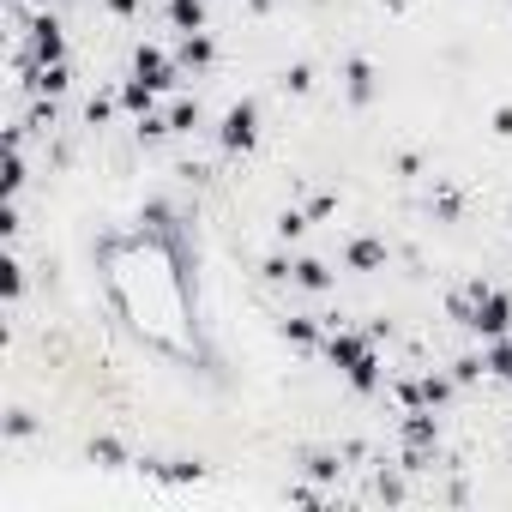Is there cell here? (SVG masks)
<instances>
[{
	"instance_id": "7a4b0ae2",
	"label": "cell",
	"mask_w": 512,
	"mask_h": 512,
	"mask_svg": "<svg viewBox=\"0 0 512 512\" xmlns=\"http://www.w3.org/2000/svg\"><path fill=\"white\" fill-rule=\"evenodd\" d=\"M326 362H332V368H344V380H350L362 398H374V392H380V350H374V332L332 326V338H326Z\"/></svg>"
},
{
	"instance_id": "d6a6232c",
	"label": "cell",
	"mask_w": 512,
	"mask_h": 512,
	"mask_svg": "<svg viewBox=\"0 0 512 512\" xmlns=\"http://www.w3.org/2000/svg\"><path fill=\"white\" fill-rule=\"evenodd\" d=\"M338 211V193H314V205H308V217L320 223V217H332Z\"/></svg>"
},
{
	"instance_id": "8d00e7d4",
	"label": "cell",
	"mask_w": 512,
	"mask_h": 512,
	"mask_svg": "<svg viewBox=\"0 0 512 512\" xmlns=\"http://www.w3.org/2000/svg\"><path fill=\"white\" fill-rule=\"evenodd\" d=\"M247 7H253V13H272V0H247Z\"/></svg>"
},
{
	"instance_id": "8fae6325",
	"label": "cell",
	"mask_w": 512,
	"mask_h": 512,
	"mask_svg": "<svg viewBox=\"0 0 512 512\" xmlns=\"http://www.w3.org/2000/svg\"><path fill=\"white\" fill-rule=\"evenodd\" d=\"M139 470L157 476V482H199L205 476V464H193V458H145Z\"/></svg>"
},
{
	"instance_id": "4316f807",
	"label": "cell",
	"mask_w": 512,
	"mask_h": 512,
	"mask_svg": "<svg viewBox=\"0 0 512 512\" xmlns=\"http://www.w3.org/2000/svg\"><path fill=\"white\" fill-rule=\"evenodd\" d=\"M476 374H488V362H482V356H458V362H452V380H458V386H470Z\"/></svg>"
},
{
	"instance_id": "2e32d148",
	"label": "cell",
	"mask_w": 512,
	"mask_h": 512,
	"mask_svg": "<svg viewBox=\"0 0 512 512\" xmlns=\"http://www.w3.org/2000/svg\"><path fill=\"white\" fill-rule=\"evenodd\" d=\"M169 25H175L181 37L205 31V0H169Z\"/></svg>"
},
{
	"instance_id": "30bf717a",
	"label": "cell",
	"mask_w": 512,
	"mask_h": 512,
	"mask_svg": "<svg viewBox=\"0 0 512 512\" xmlns=\"http://www.w3.org/2000/svg\"><path fill=\"white\" fill-rule=\"evenodd\" d=\"M175 61H181V73H211V67H217V43H211L205 31H193V37H181Z\"/></svg>"
},
{
	"instance_id": "5b68a950",
	"label": "cell",
	"mask_w": 512,
	"mask_h": 512,
	"mask_svg": "<svg viewBox=\"0 0 512 512\" xmlns=\"http://www.w3.org/2000/svg\"><path fill=\"white\" fill-rule=\"evenodd\" d=\"M398 434H404V470H422L428 452L440 446V416H434V410H404Z\"/></svg>"
},
{
	"instance_id": "83f0119b",
	"label": "cell",
	"mask_w": 512,
	"mask_h": 512,
	"mask_svg": "<svg viewBox=\"0 0 512 512\" xmlns=\"http://www.w3.org/2000/svg\"><path fill=\"white\" fill-rule=\"evenodd\" d=\"M374 494H380V500H404V476L380 470V476H374Z\"/></svg>"
},
{
	"instance_id": "9a60e30c",
	"label": "cell",
	"mask_w": 512,
	"mask_h": 512,
	"mask_svg": "<svg viewBox=\"0 0 512 512\" xmlns=\"http://www.w3.org/2000/svg\"><path fill=\"white\" fill-rule=\"evenodd\" d=\"M278 338H284V344H296V350H314V344H320V320H308V314H290V320L278 326Z\"/></svg>"
},
{
	"instance_id": "6da1fadb",
	"label": "cell",
	"mask_w": 512,
	"mask_h": 512,
	"mask_svg": "<svg viewBox=\"0 0 512 512\" xmlns=\"http://www.w3.org/2000/svg\"><path fill=\"white\" fill-rule=\"evenodd\" d=\"M97 260H103V284L127 332L175 362H199L193 308H187V247L169 223V205L151 199L133 235H103Z\"/></svg>"
},
{
	"instance_id": "ffe728a7",
	"label": "cell",
	"mask_w": 512,
	"mask_h": 512,
	"mask_svg": "<svg viewBox=\"0 0 512 512\" xmlns=\"http://www.w3.org/2000/svg\"><path fill=\"white\" fill-rule=\"evenodd\" d=\"M482 362H488L494 380H512V338H488V356Z\"/></svg>"
},
{
	"instance_id": "484cf974",
	"label": "cell",
	"mask_w": 512,
	"mask_h": 512,
	"mask_svg": "<svg viewBox=\"0 0 512 512\" xmlns=\"http://www.w3.org/2000/svg\"><path fill=\"white\" fill-rule=\"evenodd\" d=\"M169 121H175V133H193V127H199V103H187V97H181V103L169 109Z\"/></svg>"
},
{
	"instance_id": "5bb4252c",
	"label": "cell",
	"mask_w": 512,
	"mask_h": 512,
	"mask_svg": "<svg viewBox=\"0 0 512 512\" xmlns=\"http://www.w3.org/2000/svg\"><path fill=\"white\" fill-rule=\"evenodd\" d=\"M151 103H157V85H145V79L133 73V79L121 85V109H127V115L139 121V115H151Z\"/></svg>"
},
{
	"instance_id": "7c38bea8",
	"label": "cell",
	"mask_w": 512,
	"mask_h": 512,
	"mask_svg": "<svg viewBox=\"0 0 512 512\" xmlns=\"http://www.w3.org/2000/svg\"><path fill=\"white\" fill-rule=\"evenodd\" d=\"M290 284H296V290H308V296H326V290H332V272H326V260H296Z\"/></svg>"
},
{
	"instance_id": "e575fe53",
	"label": "cell",
	"mask_w": 512,
	"mask_h": 512,
	"mask_svg": "<svg viewBox=\"0 0 512 512\" xmlns=\"http://www.w3.org/2000/svg\"><path fill=\"white\" fill-rule=\"evenodd\" d=\"M103 7H109V13H121V19H133V13H139V0H103Z\"/></svg>"
},
{
	"instance_id": "f546056e",
	"label": "cell",
	"mask_w": 512,
	"mask_h": 512,
	"mask_svg": "<svg viewBox=\"0 0 512 512\" xmlns=\"http://www.w3.org/2000/svg\"><path fill=\"white\" fill-rule=\"evenodd\" d=\"M398 404H404V410H428V404H422V380H398Z\"/></svg>"
},
{
	"instance_id": "9c48e42d",
	"label": "cell",
	"mask_w": 512,
	"mask_h": 512,
	"mask_svg": "<svg viewBox=\"0 0 512 512\" xmlns=\"http://www.w3.org/2000/svg\"><path fill=\"white\" fill-rule=\"evenodd\" d=\"M386 260H392V253H386L380 235H356V241L344 247V266H350V272H386Z\"/></svg>"
},
{
	"instance_id": "f1b7e54d",
	"label": "cell",
	"mask_w": 512,
	"mask_h": 512,
	"mask_svg": "<svg viewBox=\"0 0 512 512\" xmlns=\"http://www.w3.org/2000/svg\"><path fill=\"white\" fill-rule=\"evenodd\" d=\"M109 115H115V97H91V103H85V121H91V127H103Z\"/></svg>"
},
{
	"instance_id": "7402d4cb",
	"label": "cell",
	"mask_w": 512,
	"mask_h": 512,
	"mask_svg": "<svg viewBox=\"0 0 512 512\" xmlns=\"http://www.w3.org/2000/svg\"><path fill=\"white\" fill-rule=\"evenodd\" d=\"M308 223H314L308 211H278V241H302V235H308Z\"/></svg>"
},
{
	"instance_id": "3957f363",
	"label": "cell",
	"mask_w": 512,
	"mask_h": 512,
	"mask_svg": "<svg viewBox=\"0 0 512 512\" xmlns=\"http://www.w3.org/2000/svg\"><path fill=\"white\" fill-rule=\"evenodd\" d=\"M470 302H476V314H470V332L476 338H506L512 332V296L506 290H494V284H470Z\"/></svg>"
},
{
	"instance_id": "d590c367",
	"label": "cell",
	"mask_w": 512,
	"mask_h": 512,
	"mask_svg": "<svg viewBox=\"0 0 512 512\" xmlns=\"http://www.w3.org/2000/svg\"><path fill=\"white\" fill-rule=\"evenodd\" d=\"M380 7H386V13H404V7H410V0H380Z\"/></svg>"
},
{
	"instance_id": "ac0fdd59",
	"label": "cell",
	"mask_w": 512,
	"mask_h": 512,
	"mask_svg": "<svg viewBox=\"0 0 512 512\" xmlns=\"http://www.w3.org/2000/svg\"><path fill=\"white\" fill-rule=\"evenodd\" d=\"M452 392H458V380H452V374H428V380H422V404H428V410L452 404Z\"/></svg>"
},
{
	"instance_id": "277c9868",
	"label": "cell",
	"mask_w": 512,
	"mask_h": 512,
	"mask_svg": "<svg viewBox=\"0 0 512 512\" xmlns=\"http://www.w3.org/2000/svg\"><path fill=\"white\" fill-rule=\"evenodd\" d=\"M217 145H223L229 157H247L253 145H260V103H253V97H241V103L223 115V127H217Z\"/></svg>"
},
{
	"instance_id": "1f68e13d",
	"label": "cell",
	"mask_w": 512,
	"mask_h": 512,
	"mask_svg": "<svg viewBox=\"0 0 512 512\" xmlns=\"http://www.w3.org/2000/svg\"><path fill=\"white\" fill-rule=\"evenodd\" d=\"M290 272H296V260H284V253H272V260H266V278H272V284H284Z\"/></svg>"
},
{
	"instance_id": "4fadbf2b",
	"label": "cell",
	"mask_w": 512,
	"mask_h": 512,
	"mask_svg": "<svg viewBox=\"0 0 512 512\" xmlns=\"http://www.w3.org/2000/svg\"><path fill=\"white\" fill-rule=\"evenodd\" d=\"M25 85H31L37 97H61V91L73 85V73H67V61H55V67H37V73H31Z\"/></svg>"
},
{
	"instance_id": "8992f818",
	"label": "cell",
	"mask_w": 512,
	"mask_h": 512,
	"mask_svg": "<svg viewBox=\"0 0 512 512\" xmlns=\"http://www.w3.org/2000/svg\"><path fill=\"white\" fill-rule=\"evenodd\" d=\"M133 73H139L145 85H157V91H175V85H181V61L163 55L157 43H139V49H133Z\"/></svg>"
},
{
	"instance_id": "cb8c5ba5",
	"label": "cell",
	"mask_w": 512,
	"mask_h": 512,
	"mask_svg": "<svg viewBox=\"0 0 512 512\" xmlns=\"http://www.w3.org/2000/svg\"><path fill=\"white\" fill-rule=\"evenodd\" d=\"M0 290H7V302H19V296H25V266H19V260L0 266Z\"/></svg>"
},
{
	"instance_id": "44dd1931",
	"label": "cell",
	"mask_w": 512,
	"mask_h": 512,
	"mask_svg": "<svg viewBox=\"0 0 512 512\" xmlns=\"http://www.w3.org/2000/svg\"><path fill=\"white\" fill-rule=\"evenodd\" d=\"M133 133H139V145H163V139L175 133V121H169V115H139Z\"/></svg>"
},
{
	"instance_id": "d4e9b609",
	"label": "cell",
	"mask_w": 512,
	"mask_h": 512,
	"mask_svg": "<svg viewBox=\"0 0 512 512\" xmlns=\"http://www.w3.org/2000/svg\"><path fill=\"white\" fill-rule=\"evenodd\" d=\"M37 434V416L31 410H7V440H31Z\"/></svg>"
},
{
	"instance_id": "52a82bcc",
	"label": "cell",
	"mask_w": 512,
	"mask_h": 512,
	"mask_svg": "<svg viewBox=\"0 0 512 512\" xmlns=\"http://www.w3.org/2000/svg\"><path fill=\"white\" fill-rule=\"evenodd\" d=\"M25 49L37 55V67H55V61H67L61 19H55V13H37V19H31V43H25Z\"/></svg>"
},
{
	"instance_id": "e0dca14e",
	"label": "cell",
	"mask_w": 512,
	"mask_h": 512,
	"mask_svg": "<svg viewBox=\"0 0 512 512\" xmlns=\"http://www.w3.org/2000/svg\"><path fill=\"white\" fill-rule=\"evenodd\" d=\"M85 458H91V464H103V470H115V464H127V446H121V440H109V434H97V440L85 446Z\"/></svg>"
},
{
	"instance_id": "74e56055",
	"label": "cell",
	"mask_w": 512,
	"mask_h": 512,
	"mask_svg": "<svg viewBox=\"0 0 512 512\" xmlns=\"http://www.w3.org/2000/svg\"><path fill=\"white\" fill-rule=\"evenodd\" d=\"M13 7H31V0H13Z\"/></svg>"
},
{
	"instance_id": "603a6c76",
	"label": "cell",
	"mask_w": 512,
	"mask_h": 512,
	"mask_svg": "<svg viewBox=\"0 0 512 512\" xmlns=\"http://www.w3.org/2000/svg\"><path fill=\"white\" fill-rule=\"evenodd\" d=\"M284 91H290V97H308V91H314V67H308V61H296V67L284 73Z\"/></svg>"
},
{
	"instance_id": "ba28073f",
	"label": "cell",
	"mask_w": 512,
	"mask_h": 512,
	"mask_svg": "<svg viewBox=\"0 0 512 512\" xmlns=\"http://www.w3.org/2000/svg\"><path fill=\"white\" fill-rule=\"evenodd\" d=\"M374 91H380L374 61H368V55H350V61H344V97H350L356 109H368V103H374Z\"/></svg>"
},
{
	"instance_id": "d6986e66",
	"label": "cell",
	"mask_w": 512,
	"mask_h": 512,
	"mask_svg": "<svg viewBox=\"0 0 512 512\" xmlns=\"http://www.w3.org/2000/svg\"><path fill=\"white\" fill-rule=\"evenodd\" d=\"M302 470H308L314 482H338V476H344V464H338V452H308V458H302Z\"/></svg>"
},
{
	"instance_id": "836d02e7",
	"label": "cell",
	"mask_w": 512,
	"mask_h": 512,
	"mask_svg": "<svg viewBox=\"0 0 512 512\" xmlns=\"http://www.w3.org/2000/svg\"><path fill=\"white\" fill-rule=\"evenodd\" d=\"M494 133H500V139H512V103H500V109H494Z\"/></svg>"
},
{
	"instance_id": "4dcf8cb0",
	"label": "cell",
	"mask_w": 512,
	"mask_h": 512,
	"mask_svg": "<svg viewBox=\"0 0 512 512\" xmlns=\"http://www.w3.org/2000/svg\"><path fill=\"white\" fill-rule=\"evenodd\" d=\"M434 211L452 223V217H458V193H452V187H434Z\"/></svg>"
}]
</instances>
